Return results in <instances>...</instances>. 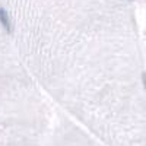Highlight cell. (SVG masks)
<instances>
[{
  "mask_svg": "<svg viewBox=\"0 0 146 146\" xmlns=\"http://www.w3.org/2000/svg\"><path fill=\"white\" fill-rule=\"evenodd\" d=\"M0 23H2V27L10 34L12 32V23H10V18L7 15V12L3 9V7H0Z\"/></svg>",
  "mask_w": 146,
  "mask_h": 146,
  "instance_id": "cell-1",
  "label": "cell"
},
{
  "mask_svg": "<svg viewBox=\"0 0 146 146\" xmlns=\"http://www.w3.org/2000/svg\"><path fill=\"white\" fill-rule=\"evenodd\" d=\"M142 82H143V86H145V91H146V73H142Z\"/></svg>",
  "mask_w": 146,
  "mask_h": 146,
  "instance_id": "cell-2",
  "label": "cell"
}]
</instances>
